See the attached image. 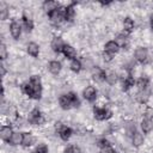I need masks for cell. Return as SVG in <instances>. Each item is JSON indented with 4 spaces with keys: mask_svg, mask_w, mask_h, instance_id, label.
I'll list each match as a JSON object with an SVG mask.
<instances>
[{
    "mask_svg": "<svg viewBox=\"0 0 153 153\" xmlns=\"http://www.w3.org/2000/svg\"><path fill=\"white\" fill-rule=\"evenodd\" d=\"M50 22L54 24V25H60L61 23H63L66 19H65V7L63 6H60L57 10H55L54 12H51L50 14H48Z\"/></svg>",
    "mask_w": 153,
    "mask_h": 153,
    "instance_id": "1",
    "label": "cell"
},
{
    "mask_svg": "<svg viewBox=\"0 0 153 153\" xmlns=\"http://www.w3.org/2000/svg\"><path fill=\"white\" fill-rule=\"evenodd\" d=\"M27 121H29L32 126H41V124H43V122H44V116H43V114H42L37 108H35V109L29 114Z\"/></svg>",
    "mask_w": 153,
    "mask_h": 153,
    "instance_id": "2",
    "label": "cell"
},
{
    "mask_svg": "<svg viewBox=\"0 0 153 153\" xmlns=\"http://www.w3.org/2000/svg\"><path fill=\"white\" fill-rule=\"evenodd\" d=\"M93 116L96 120L98 121H104V120H109L112 116V112L109 109L105 108H100V106H93Z\"/></svg>",
    "mask_w": 153,
    "mask_h": 153,
    "instance_id": "3",
    "label": "cell"
},
{
    "mask_svg": "<svg viewBox=\"0 0 153 153\" xmlns=\"http://www.w3.org/2000/svg\"><path fill=\"white\" fill-rule=\"evenodd\" d=\"M22 24L17 20H12L11 24H10V32H11V36L14 38V39H18L22 35Z\"/></svg>",
    "mask_w": 153,
    "mask_h": 153,
    "instance_id": "4",
    "label": "cell"
},
{
    "mask_svg": "<svg viewBox=\"0 0 153 153\" xmlns=\"http://www.w3.org/2000/svg\"><path fill=\"white\" fill-rule=\"evenodd\" d=\"M82 96H84V98H85L86 100H88V102L96 100V98H97V90H96V87L92 86V85H88V86L82 91Z\"/></svg>",
    "mask_w": 153,
    "mask_h": 153,
    "instance_id": "5",
    "label": "cell"
},
{
    "mask_svg": "<svg viewBox=\"0 0 153 153\" xmlns=\"http://www.w3.org/2000/svg\"><path fill=\"white\" fill-rule=\"evenodd\" d=\"M51 49H53V51L54 53H57V54H60V53H62V50H63V47H65V42H63V39L61 38V37H54L53 38V41H51Z\"/></svg>",
    "mask_w": 153,
    "mask_h": 153,
    "instance_id": "6",
    "label": "cell"
},
{
    "mask_svg": "<svg viewBox=\"0 0 153 153\" xmlns=\"http://www.w3.org/2000/svg\"><path fill=\"white\" fill-rule=\"evenodd\" d=\"M134 56H135V59H136V61H139V62H145L146 60H147V57H148V50H147V48H145V47H139V48H136V50H135V53H134Z\"/></svg>",
    "mask_w": 153,
    "mask_h": 153,
    "instance_id": "7",
    "label": "cell"
},
{
    "mask_svg": "<svg viewBox=\"0 0 153 153\" xmlns=\"http://www.w3.org/2000/svg\"><path fill=\"white\" fill-rule=\"evenodd\" d=\"M59 7H60V4L57 1H54V0H48V1L43 2V10L45 11L47 14H50L51 12L57 10Z\"/></svg>",
    "mask_w": 153,
    "mask_h": 153,
    "instance_id": "8",
    "label": "cell"
},
{
    "mask_svg": "<svg viewBox=\"0 0 153 153\" xmlns=\"http://www.w3.org/2000/svg\"><path fill=\"white\" fill-rule=\"evenodd\" d=\"M134 84H136V81H135L134 76H133L131 74H128V75L122 80V82H121V85H122V91L127 92L130 87H133V86H134Z\"/></svg>",
    "mask_w": 153,
    "mask_h": 153,
    "instance_id": "9",
    "label": "cell"
},
{
    "mask_svg": "<svg viewBox=\"0 0 153 153\" xmlns=\"http://www.w3.org/2000/svg\"><path fill=\"white\" fill-rule=\"evenodd\" d=\"M92 76H93V80L98 81V82H102L104 80H106V72L102 68H98L96 67L92 72Z\"/></svg>",
    "mask_w": 153,
    "mask_h": 153,
    "instance_id": "10",
    "label": "cell"
},
{
    "mask_svg": "<svg viewBox=\"0 0 153 153\" xmlns=\"http://www.w3.org/2000/svg\"><path fill=\"white\" fill-rule=\"evenodd\" d=\"M13 133H14V131L12 130V128H11L10 126H2V127H1V130H0L1 140L5 141V142H8Z\"/></svg>",
    "mask_w": 153,
    "mask_h": 153,
    "instance_id": "11",
    "label": "cell"
},
{
    "mask_svg": "<svg viewBox=\"0 0 153 153\" xmlns=\"http://www.w3.org/2000/svg\"><path fill=\"white\" fill-rule=\"evenodd\" d=\"M115 41H116V43L118 44L120 48L127 49L128 45H129V38H128V36L124 35V33H118V35L116 36V39H115Z\"/></svg>",
    "mask_w": 153,
    "mask_h": 153,
    "instance_id": "12",
    "label": "cell"
},
{
    "mask_svg": "<svg viewBox=\"0 0 153 153\" xmlns=\"http://www.w3.org/2000/svg\"><path fill=\"white\" fill-rule=\"evenodd\" d=\"M26 50H27V54L32 57H37L39 55V45L35 42H30L26 47Z\"/></svg>",
    "mask_w": 153,
    "mask_h": 153,
    "instance_id": "13",
    "label": "cell"
},
{
    "mask_svg": "<svg viewBox=\"0 0 153 153\" xmlns=\"http://www.w3.org/2000/svg\"><path fill=\"white\" fill-rule=\"evenodd\" d=\"M62 54H63L67 59H69V60H74L75 56H76V50H75L72 45H69V44H65L63 50H62Z\"/></svg>",
    "mask_w": 153,
    "mask_h": 153,
    "instance_id": "14",
    "label": "cell"
},
{
    "mask_svg": "<svg viewBox=\"0 0 153 153\" xmlns=\"http://www.w3.org/2000/svg\"><path fill=\"white\" fill-rule=\"evenodd\" d=\"M75 16V10H74V4H71L65 7V19L66 22H73Z\"/></svg>",
    "mask_w": 153,
    "mask_h": 153,
    "instance_id": "15",
    "label": "cell"
},
{
    "mask_svg": "<svg viewBox=\"0 0 153 153\" xmlns=\"http://www.w3.org/2000/svg\"><path fill=\"white\" fill-rule=\"evenodd\" d=\"M22 26L24 27V30L26 32H31L32 29H33V22H32V19H30L29 17H26L25 14H23V17H22Z\"/></svg>",
    "mask_w": 153,
    "mask_h": 153,
    "instance_id": "16",
    "label": "cell"
},
{
    "mask_svg": "<svg viewBox=\"0 0 153 153\" xmlns=\"http://www.w3.org/2000/svg\"><path fill=\"white\" fill-rule=\"evenodd\" d=\"M23 142V133H19V131H14L8 141L10 145L12 146H18V145H22Z\"/></svg>",
    "mask_w": 153,
    "mask_h": 153,
    "instance_id": "17",
    "label": "cell"
},
{
    "mask_svg": "<svg viewBox=\"0 0 153 153\" xmlns=\"http://www.w3.org/2000/svg\"><path fill=\"white\" fill-rule=\"evenodd\" d=\"M61 63L59 62V61H50L49 62V65H48V69H49V72L51 73V74H54V75H57L60 72H61Z\"/></svg>",
    "mask_w": 153,
    "mask_h": 153,
    "instance_id": "18",
    "label": "cell"
},
{
    "mask_svg": "<svg viewBox=\"0 0 153 153\" xmlns=\"http://www.w3.org/2000/svg\"><path fill=\"white\" fill-rule=\"evenodd\" d=\"M59 104L60 106L63 109V110H69L72 108V104H71V100L68 98L67 94H62L59 97Z\"/></svg>",
    "mask_w": 153,
    "mask_h": 153,
    "instance_id": "19",
    "label": "cell"
},
{
    "mask_svg": "<svg viewBox=\"0 0 153 153\" xmlns=\"http://www.w3.org/2000/svg\"><path fill=\"white\" fill-rule=\"evenodd\" d=\"M104 48H105L104 50H106V51H109L111 54H116L120 50V47L116 43V41H109V42H106L105 45H104Z\"/></svg>",
    "mask_w": 153,
    "mask_h": 153,
    "instance_id": "20",
    "label": "cell"
},
{
    "mask_svg": "<svg viewBox=\"0 0 153 153\" xmlns=\"http://www.w3.org/2000/svg\"><path fill=\"white\" fill-rule=\"evenodd\" d=\"M141 129L145 134H148L151 133V130L153 129V121L152 120H148V118H143L141 121Z\"/></svg>",
    "mask_w": 153,
    "mask_h": 153,
    "instance_id": "21",
    "label": "cell"
},
{
    "mask_svg": "<svg viewBox=\"0 0 153 153\" xmlns=\"http://www.w3.org/2000/svg\"><path fill=\"white\" fill-rule=\"evenodd\" d=\"M134 26H135L134 20L130 17H126L124 20H123V29H124V31L127 33H129V32H131L134 30Z\"/></svg>",
    "mask_w": 153,
    "mask_h": 153,
    "instance_id": "22",
    "label": "cell"
},
{
    "mask_svg": "<svg viewBox=\"0 0 153 153\" xmlns=\"http://www.w3.org/2000/svg\"><path fill=\"white\" fill-rule=\"evenodd\" d=\"M33 142H35V137L32 136L31 133H23V142H22V145L24 147H30V146H32Z\"/></svg>",
    "mask_w": 153,
    "mask_h": 153,
    "instance_id": "23",
    "label": "cell"
},
{
    "mask_svg": "<svg viewBox=\"0 0 153 153\" xmlns=\"http://www.w3.org/2000/svg\"><path fill=\"white\" fill-rule=\"evenodd\" d=\"M131 141H133V145H134L135 147H140V146H142V143H143V141H145V137H143V135H142L140 131H136V133L131 136Z\"/></svg>",
    "mask_w": 153,
    "mask_h": 153,
    "instance_id": "24",
    "label": "cell"
},
{
    "mask_svg": "<svg viewBox=\"0 0 153 153\" xmlns=\"http://www.w3.org/2000/svg\"><path fill=\"white\" fill-rule=\"evenodd\" d=\"M72 134H73V130H72V128H69V127H63L62 128V130L59 133V135H60V137H61V140H63V141H67V140H69L71 139V136H72Z\"/></svg>",
    "mask_w": 153,
    "mask_h": 153,
    "instance_id": "25",
    "label": "cell"
},
{
    "mask_svg": "<svg viewBox=\"0 0 153 153\" xmlns=\"http://www.w3.org/2000/svg\"><path fill=\"white\" fill-rule=\"evenodd\" d=\"M67 96H68V98H69V100H71L72 108H79V106H80V99L78 98L76 93H74V92H68Z\"/></svg>",
    "mask_w": 153,
    "mask_h": 153,
    "instance_id": "26",
    "label": "cell"
},
{
    "mask_svg": "<svg viewBox=\"0 0 153 153\" xmlns=\"http://www.w3.org/2000/svg\"><path fill=\"white\" fill-rule=\"evenodd\" d=\"M69 68H71V69H72L74 73H79V72L81 71V68H82L80 60H78V59L71 60V63H69Z\"/></svg>",
    "mask_w": 153,
    "mask_h": 153,
    "instance_id": "27",
    "label": "cell"
},
{
    "mask_svg": "<svg viewBox=\"0 0 153 153\" xmlns=\"http://www.w3.org/2000/svg\"><path fill=\"white\" fill-rule=\"evenodd\" d=\"M22 92L25 93L26 96L31 97V96H32V92H33V86H32V84H31L30 81L24 82V84L22 85Z\"/></svg>",
    "mask_w": 153,
    "mask_h": 153,
    "instance_id": "28",
    "label": "cell"
},
{
    "mask_svg": "<svg viewBox=\"0 0 153 153\" xmlns=\"http://www.w3.org/2000/svg\"><path fill=\"white\" fill-rule=\"evenodd\" d=\"M148 79L147 78H145V76H141V78H139L137 80H136V86H137V88L140 90V91H145L146 88H147V86H148Z\"/></svg>",
    "mask_w": 153,
    "mask_h": 153,
    "instance_id": "29",
    "label": "cell"
},
{
    "mask_svg": "<svg viewBox=\"0 0 153 153\" xmlns=\"http://www.w3.org/2000/svg\"><path fill=\"white\" fill-rule=\"evenodd\" d=\"M124 129H126L127 135H128V136H130V137L136 133V127H135V123H134L133 121H129V122L126 124Z\"/></svg>",
    "mask_w": 153,
    "mask_h": 153,
    "instance_id": "30",
    "label": "cell"
},
{
    "mask_svg": "<svg viewBox=\"0 0 153 153\" xmlns=\"http://www.w3.org/2000/svg\"><path fill=\"white\" fill-rule=\"evenodd\" d=\"M117 80H118V76H117L116 73L111 72V73L106 74V82H108V84H110V85H115V84L117 82Z\"/></svg>",
    "mask_w": 153,
    "mask_h": 153,
    "instance_id": "31",
    "label": "cell"
},
{
    "mask_svg": "<svg viewBox=\"0 0 153 153\" xmlns=\"http://www.w3.org/2000/svg\"><path fill=\"white\" fill-rule=\"evenodd\" d=\"M65 153H81V149L76 145H68L65 148Z\"/></svg>",
    "mask_w": 153,
    "mask_h": 153,
    "instance_id": "32",
    "label": "cell"
},
{
    "mask_svg": "<svg viewBox=\"0 0 153 153\" xmlns=\"http://www.w3.org/2000/svg\"><path fill=\"white\" fill-rule=\"evenodd\" d=\"M33 86H42V81H41V76L39 75H32L29 80Z\"/></svg>",
    "mask_w": 153,
    "mask_h": 153,
    "instance_id": "33",
    "label": "cell"
},
{
    "mask_svg": "<svg viewBox=\"0 0 153 153\" xmlns=\"http://www.w3.org/2000/svg\"><path fill=\"white\" fill-rule=\"evenodd\" d=\"M114 55H115V54H111V53L104 50L103 54H102V57H103V60H104L105 62H111V61L114 60Z\"/></svg>",
    "mask_w": 153,
    "mask_h": 153,
    "instance_id": "34",
    "label": "cell"
},
{
    "mask_svg": "<svg viewBox=\"0 0 153 153\" xmlns=\"http://www.w3.org/2000/svg\"><path fill=\"white\" fill-rule=\"evenodd\" d=\"M97 145L100 147V149H102V148H105V147H109V146H111L110 141H109L108 139H105V137H103V139H99Z\"/></svg>",
    "mask_w": 153,
    "mask_h": 153,
    "instance_id": "35",
    "label": "cell"
},
{
    "mask_svg": "<svg viewBox=\"0 0 153 153\" xmlns=\"http://www.w3.org/2000/svg\"><path fill=\"white\" fill-rule=\"evenodd\" d=\"M7 57V49H6V45L4 43L0 44V59L1 60H6Z\"/></svg>",
    "mask_w": 153,
    "mask_h": 153,
    "instance_id": "36",
    "label": "cell"
},
{
    "mask_svg": "<svg viewBox=\"0 0 153 153\" xmlns=\"http://www.w3.org/2000/svg\"><path fill=\"white\" fill-rule=\"evenodd\" d=\"M36 152L37 153H48V146L45 143H39L36 147Z\"/></svg>",
    "mask_w": 153,
    "mask_h": 153,
    "instance_id": "37",
    "label": "cell"
},
{
    "mask_svg": "<svg viewBox=\"0 0 153 153\" xmlns=\"http://www.w3.org/2000/svg\"><path fill=\"white\" fill-rule=\"evenodd\" d=\"M143 118H148V120H152L153 118V109L152 108H147L143 112Z\"/></svg>",
    "mask_w": 153,
    "mask_h": 153,
    "instance_id": "38",
    "label": "cell"
},
{
    "mask_svg": "<svg viewBox=\"0 0 153 153\" xmlns=\"http://www.w3.org/2000/svg\"><path fill=\"white\" fill-rule=\"evenodd\" d=\"M7 14H8V11L6 8H1L0 10V19L1 20H5L7 18Z\"/></svg>",
    "mask_w": 153,
    "mask_h": 153,
    "instance_id": "39",
    "label": "cell"
},
{
    "mask_svg": "<svg viewBox=\"0 0 153 153\" xmlns=\"http://www.w3.org/2000/svg\"><path fill=\"white\" fill-rule=\"evenodd\" d=\"M63 127H65V126H63L61 122H56V123H55V131L59 134V133L62 130V128H63Z\"/></svg>",
    "mask_w": 153,
    "mask_h": 153,
    "instance_id": "40",
    "label": "cell"
},
{
    "mask_svg": "<svg viewBox=\"0 0 153 153\" xmlns=\"http://www.w3.org/2000/svg\"><path fill=\"white\" fill-rule=\"evenodd\" d=\"M100 153H115V149L111 147V146H109V147H105V148H102V151H100Z\"/></svg>",
    "mask_w": 153,
    "mask_h": 153,
    "instance_id": "41",
    "label": "cell"
},
{
    "mask_svg": "<svg viewBox=\"0 0 153 153\" xmlns=\"http://www.w3.org/2000/svg\"><path fill=\"white\" fill-rule=\"evenodd\" d=\"M0 71H1V76L4 78V76H5V74H6V69H5V66H4V65H1V66H0Z\"/></svg>",
    "mask_w": 153,
    "mask_h": 153,
    "instance_id": "42",
    "label": "cell"
},
{
    "mask_svg": "<svg viewBox=\"0 0 153 153\" xmlns=\"http://www.w3.org/2000/svg\"><path fill=\"white\" fill-rule=\"evenodd\" d=\"M149 23H151V29L153 30V14L151 16V22H149Z\"/></svg>",
    "mask_w": 153,
    "mask_h": 153,
    "instance_id": "43",
    "label": "cell"
},
{
    "mask_svg": "<svg viewBox=\"0 0 153 153\" xmlns=\"http://www.w3.org/2000/svg\"><path fill=\"white\" fill-rule=\"evenodd\" d=\"M31 153H37V152H36V151H33V152H31Z\"/></svg>",
    "mask_w": 153,
    "mask_h": 153,
    "instance_id": "44",
    "label": "cell"
}]
</instances>
